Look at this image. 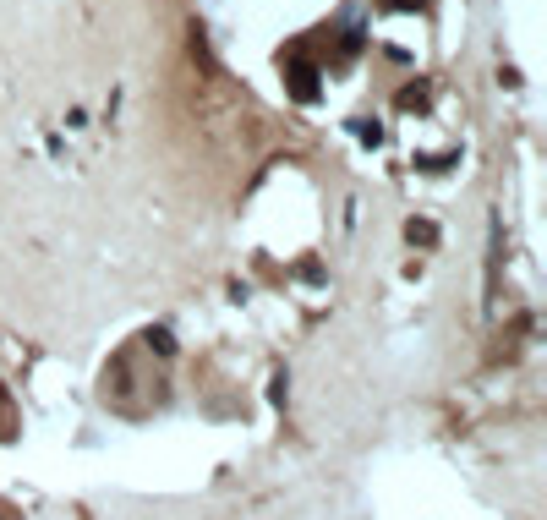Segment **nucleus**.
I'll use <instances>...</instances> for the list:
<instances>
[{
	"label": "nucleus",
	"mask_w": 547,
	"mask_h": 520,
	"mask_svg": "<svg viewBox=\"0 0 547 520\" xmlns=\"http://www.w3.org/2000/svg\"><path fill=\"white\" fill-rule=\"evenodd\" d=\"M290 83H296V99H312V83H318V72H312L307 61H290Z\"/></svg>",
	"instance_id": "obj_1"
},
{
	"label": "nucleus",
	"mask_w": 547,
	"mask_h": 520,
	"mask_svg": "<svg viewBox=\"0 0 547 520\" xmlns=\"http://www.w3.org/2000/svg\"><path fill=\"white\" fill-rule=\"evenodd\" d=\"M389 6H400V11H411V6H422V0H389Z\"/></svg>",
	"instance_id": "obj_2"
}]
</instances>
